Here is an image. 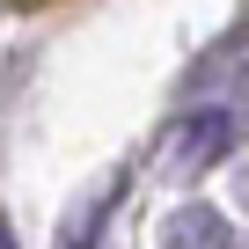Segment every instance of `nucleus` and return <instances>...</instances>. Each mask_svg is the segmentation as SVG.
<instances>
[{"mask_svg":"<svg viewBox=\"0 0 249 249\" xmlns=\"http://www.w3.org/2000/svg\"><path fill=\"white\" fill-rule=\"evenodd\" d=\"M227 154H234V110H227V103L191 110V117L176 124V140H169V169H176V176H198V169H213V161H227Z\"/></svg>","mask_w":249,"mask_h":249,"instance_id":"f257e3e1","label":"nucleus"},{"mask_svg":"<svg viewBox=\"0 0 249 249\" xmlns=\"http://www.w3.org/2000/svg\"><path fill=\"white\" fill-rule=\"evenodd\" d=\"M161 249H234V227L213 205H176L161 220Z\"/></svg>","mask_w":249,"mask_h":249,"instance_id":"f03ea898","label":"nucleus"},{"mask_svg":"<svg viewBox=\"0 0 249 249\" xmlns=\"http://www.w3.org/2000/svg\"><path fill=\"white\" fill-rule=\"evenodd\" d=\"M110 205H117V183H103V191H95V198H88L66 227H59V242H52V249H95V227L110 220Z\"/></svg>","mask_w":249,"mask_h":249,"instance_id":"7ed1b4c3","label":"nucleus"},{"mask_svg":"<svg viewBox=\"0 0 249 249\" xmlns=\"http://www.w3.org/2000/svg\"><path fill=\"white\" fill-rule=\"evenodd\" d=\"M234 191H242V205H249V161H242V176H234Z\"/></svg>","mask_w":249,"mask_h":249,"instance_id":"20e7f679","label":"nucleus"},{"mask_svg":"<svg viewBox=\"0 0 249 249\" xmlns=\"http://www.w3.org/2000/svg\"><path fill=\"white\" fill-rule=\"evenodd\" d=\"M0 249H15V227H8V220H0Z\"/></svg>","mask_w":249,"mask_h":249,"instance_id":"39448f33","label":"nucleus"}]
</instances>
